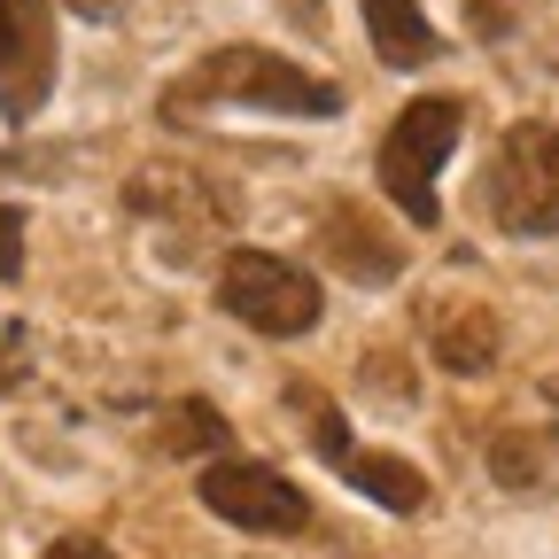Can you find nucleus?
Listing matches in <instances>:
<instances>
[{
    "mask_svg": "<svg viewBox=\"0 0 559 559\" xmlns=\"http://www.w3.org/2000/svg\"><path fill=\"white\" fill-rule=\"evenodd\" d=\"M202 109H272V117H334L342 109V86L334 79H311V70H296L288 55L272 47H218L202 55L187 79L164 86V117L187 124Z\"/></svg>",
    "mask_w": 559,
    "mask_h": 559,
    "instance_id": "nucleus-1",
    "label": "nucleus"
},
{
    "mask_svg": "<svg viewBox=\"0 0 559 559\" xmlns=\"http://www.w3.org/2000/svg\"><path fill=\"white\" fill-rule=\"evenodd\" d=\"M481 210L513 241L559 234V124L528 117V124H513L498 140V156H489V171H481Z\"/></svg>",
    "mask_w": 559,
    "mask_h": 559,
    "instance_id": "nucleus-2",
    "label": "nucleus"
},
{
    "mask_svg": "<svg viewBox=\"0 0 559 559\" xmlns=\"http://www.w3.org/2000/svg\"><path fill=\"white\" fill-rule=\"evenodd\" d=\"M459 132H466V102L459 94H419L404 102V117L381 132V187L396 194V210L412 226H443V210H436V171L443 156L459 148Z\"/></svg>",
    "mask_w": 559,
    "mask_h": 559,
    "instance_id": "nucleus-3",
    "label": "nucleus"
},
{
    "mask_svg": "<svg viewBox=\"0 0 559 559\" xmlns=\"http://www.w3.org/2000/svg\"><path fill=\"white\" fill-rule=\"evenodd\" d=\"M218 304H226V319H241V326H257V334H272V342H288V334L319 326L326 288H319L304 264L272 257V249H234V257L218 264Z\"/></svg>",
    "mask_w": 559,
    "mask_h": 559,
    "instance_id": "nucleus-4",
    "label": "nucleus"
},
{
    "mask_svg": "<svg viewBox=\"0 0 559 559\" xmlns=\"http://www.w3.org/2000/svg\"><path fill=\"white\" fill-rule=\"evenodd\" d=\"M202 506L218 513V521H234V528H249V536H296V528H311V498L280 474V466H257V459H218V466H202Z\"/></svg>",
    "mask_w": 559,
    "mask_h": 559,
    "instance_id": "nucleus-5",
    "label": "nucleus"
},
{
    "mask_svg": "<svg viewBox=\"0 0 559 559\" xmlns=\"http://www.w3.org/2000/svg\"><path fill=\"white\" fill-rule=\"evenodd\" d=\"M55 86V16L47 0H0V117L32 124Z\"/></svg>",
    "mask_w": 559,
    "mask_h": 559,
    "instance_id": "nucleus-6",
    "label": "nucleus"
},
{
    "mask_svg": "<svg viewBox=\"0 0 559 559\" xmlns=\"http://www.w3.org/2000/svg\"><path fill=\"white\" fill-rule=\"evenodd\" d=\"M428 349H436V366L459 373V381L489 373V366H498V349H506L498 311H489V304H443V311H428Z\"/></svg>",
    "mask_w": 559,
    "mask_h": 559,
    "instance_id": "nucleus-7",
    "label": "nucleus"
},
{
    "mask_svg": "<svg viewBox=\"0 0 559 559\" xmlns=\"http://www.w3.org/2000/svg\"><path fill=\"white\" fill-rule=\"evenodd\" d=\"M319 241H326V257H334L349 280H373V288L404 272V241H389V234L366 218L358 202H326V226H319Z\"/></svg>",
    "mask_w": 559,
    "mask_h": 559,
    "instance_id": "nucleus-8",
    "label": "nucleus"
},
{
    "mask_svg": "<svg viewBox=\"0 0 559 559\" xmlns=\"http://www.w3.org/2000/svg\"><path fill=\"white\" fill-rule=\"evenodd\" d=\"M124 202L140 210V218L171 210V226H187V241H202V234H218V226H226V210L210 202V187H202V179H187V171H148V179H132V187H124Z\"/></svg>",
    "mask_w": 559,
    "mask_h": 559,
    "instance_id": "nucleus-9",
    "label": "nucleus"
},
{
    "mask_svg": "<svg viewBox=\"0 0 559 559\" xmlns=\"http://www.w3.org/2000/svg\"><path fill=\"white\" fill-rule=\"evenodd\" d=\"M366 32H373V55L389 70H428L436 47H443L419 0H366Z\"/></svg>",
    "mask_w": 559,
    "mask_h": 559,
    "instance_id": "nucleus-10",
    "label": "nucleus"
},
{
    "mask_svg": "<svg viewBox=\"0 0 559 559\" xmlns=\"http://www.w3.org/2000/svg\"><path fill=\"white\" fill-rule=\"evenodd\" d=\"M342 474H349V489H366V498L389 506V513H419V506H428V474H419L412 459H396V451H349Z\"/></svg>",
    "mask_w": 559,
    "mask_h": 559,
    "instance_id": "nucleus-11",
    "label": "nucleus"
},
{
    "mask_svg": "<svg viewBox=\"0 0 559 559\" xmlns=\"http://www.w3.org/2000/svg\"><path fill=\"white\" fill-rule=\"evenodd\" d=\"M288 404H296V428H304V443H311V451H326V459L342 466V459H349V428H342L334 396H319L311 381H288Z\"/></svg>",
    "mask_w": 559,
    "mask_h": 559,
    "instance_id": "nucleus-12",
    "label": "nucleus"
},
{
    "mask_svg": "<svg viewBox=\"0 0 559 559\" xmlns=\"http://www.w3.org/2000/svg\"><path fill=\"white\" fill-rule=\"evenodd\" d=\"M164 451H226V419L218 412H210L202 396L194 404H171V419H164Z\"/></svg>",
    "mask_w": 559,
    "mask_h": 559,
    "instance_id": "nucleus-13",
    "label": "nucleus"
},
{
    "mask_svg": "<svg viewBox=\"0 0 559 559\" xmlns=\"http://www.w3.org/2000/svg\"><path fill=\"white\" fill-rule=\"evenodd\" d=\"M521 9H528V0H466V24H474L481 39H506V32L521 24Z\"/></svg>",
    "mask_w": 559,
    "mask_h": 559,
    "instance_id": "nucleus-14",
    "label": "nucleus"
},
{
    "mask_svg": "<svg viewBox=\"0 0 559 559\" xmlns=\"http://www.w3.org/2000/svg\"><path fill=\"white\" fill-rule=\"evenodd\" d=\"M16 272H24V218L0 202V280H16Z\"/></svg>",
    "mask_w": 559,
    "mask_h": 559,
    "instance_id": "nucleus-15",
    "label": "nucleus"
},
{
    "mask_svg": "<svg viewBox=\"0 0 559 559\" xmlns=\"http://www.w3.org/2000/svg\"><path fill=\"white\" fill-rule=\"evenodd\" d=\"M39 559H117V551H109L102 536H62V544H47Z\"/></svg>",
    "mask_w": 559,
    "mask_h": 559,
    "instance_id": "nucleus-16",
    "label": "nucleus"
},
{
    "mask_svg": "<svg viewBox=\"0 0 559 559\" xmlns=\"http://www.w3.org/2000/svg\"><path fill=\"white\" fill-rule=\"evenodd\" d=\"M70 9H79V16H109V9H117V0H70Z\"/></svg>",
    "mask_w": 559,
    "mask_h": 559,
    "instance_id": "nucleus-17",
    "label": "nucleus"
}]
</instances>
